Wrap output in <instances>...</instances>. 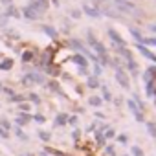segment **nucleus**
I'll list each match as a JSON object with an SVG mask.
<instances>
[{
    "mask_svg": "<svg viewBox=\"0 0 156 156\" xmlns=\"http://www.w3.org/2000/svg\"><path fill=\"white\" fill-rule=\"evenodd\" d=\"M88 42H90V46L96 50V53L99 55V59L103 61V64H108V55H107V50H105V46L94 37V33L92 31H88Z\"/></svg>",
    "mask_w": 156,
    "mask_h": 156,
    "instance_id": "nucleus-1",
    "label": "nucleus"
},
{
    "mask_svg": "<svg viewBox=\"0 0 156 156\" xmlns=\"http://www.w3.org/2000/svg\"><path fill=\"white\" fill-rule=\"evenodd\" d=\"M114 2H116V8L121 9V11H125V13H136V11H138L136 6L130 4L129 0H114Z\"/></svg>",
    "mask_w": 156,
    "mask_h": 156,
    "instance_id": "nucleus-2",
    "label": "nucleus"
},
{
    "mask_svg": "<svg viewBox=\"0 0 156 156\" xmlns=\"http://www.w3.org/2000/svg\"><path fill=\"white\" fill-rule=\"evenodd\" d=\"M116 79H118V83H119L123 88H129V87H130L129 77H127V73H125L123 68H116Z\"/></svg>",
    "mask_w": 156,
    "mask_h": 156,
    "instance_id": "nucleus-3",
    "label": "nucleus"
},
{
    "mask_svg": "<svg viewBox=\"0 0 156 156\" xmlns=\"http://www.w3.org/2000/svg\"><path fill=\"white\" fill-rule=\"evenodd\" d=\"M129 108H130V112L134 114V118H136L138 121H143V112H141V107L138 105V101L129 99Z\"/></svg>",
    "mask_w": 156,
    "mask_h": 156,
    "instance_id": "nucleus-4",
    "label": "nucleus"
},
{
    "mask_svg": "<svg viewBox=\"0 0 156 156\" xmlns=\"http://www.w3.org/2000/svg\"><path fill=\"white\" fill-rule=\"evenodd\" d=\"M44 79H42V75H39V73H28L26 77H24V79H22V83L24 85H30V83H42Z\"/></svg>",
    "mask_w": 156,
    "mask_h": 156,
    "instance_id": "nucleus-5",
    "label": "nucleus"
},
{
    "mask_svg": "<svg viewBox=\"0 0 156 156\" xmlns=\"http://www.w3.org/2000/svg\"><path fill=\"white\" fill-rule=\"evenodd\" d=\"M83 11H85L88 17H92V19H99V17H101V13H103V11H99L98 8H92V6H88V4H85V6H83Z\"/></svg>",
    "mask_w": 156,
    "mask_h": 156,
    "instance_id": "nucleus-6",
    "label": "nucleus"
},
{
    "mask_svg": "<svg viewBox=\"0 0 156 156\" xmlns=\"http://www.w3.org/2000/svg\"><path fill=\"white\" fill-rule=\"evenodd\" d=\"M22 15H24L28 20H37V19H39V13H37L31 6H26V8L22 9Z\"/></svg>",
    "mask_w": 156,
    "mask_h": 156,
    "instance_id": "nucleus-7",
    "label": "nucleus"
},
{
    "mask_svg": "<svg viewBox=\"0 0 156 156\" xmlns=\"http://www.w3.org/2000/svg\"><path fill=\"white\" fill-rule=\"evenodd\" d=\"M30 119H31V116H30L28 112H20V114L17 116V119H15V121H17V125H19V127H24L26 123H30Z\"/></svg>",
    "mask_w": 156,
    "mask_h": 156,
    "instance_id": "nucleus-8",
    "label": "nucleus"
},
{
    "mask_svg": "<svg viewBox=\"0 0 156 156\" xmlns=\"http://www.w3.org/2000/svg\"><path fill=\"white\" fill-rule=\"evenodd\" d=\"M136 48L140 50V53H141V55H145L147 59H151V61H154V62H156V53H152V51H149V50H147V48H143L141 44H138Z\"/></svg>",
    "mask_w": 156,
    "mask_h": 156,
    "instance_id": "nucleus-9",
    "label": "nucleus"
},
{
    "mask_svg": "<svg viewBox=\"0 0 156 156\" xmlns=\"http://www.w3.org/2000/svg\"><path fill=\"white\" fill-rule=\"evenodd\" d=\"M108 37H110L114 42H118L119 46H125V41H123V39H121V37H119V35H118L114 30H108Z\"/></svg>",
    "mask_w": 156,
    "mask_h": 156,
    "instance_id": "nucleus-10",
    "label": "nucleus"
},
{
    "mask_svg": "<svg viewBox=\"0 0 156 156\" xmlns=\"http://www.w3.org/2000/svg\"><path fill=\"white\" fill-rule=\"evenodd\" d=\"M64 123H68V116L66 114H59L55 118V125H64Z\"/></svg>",
    "mask_w": 156,
    "mask_h": 156,
    "instance_id": "nucleus-11",
    "label": "nucleus"
},
{
    "mask_svg": "<svg viewBox=\"0 0 156 156\" xmlns=\"http://www.w3.org/2000/svg\"><path fill=\"white\" fill-rule=\"evenodd\" d=\"M73 61H75L77 64H79L81 68H85V66L88 64V62H87V59H85V57H81V55H73Z\"/></svg>",
    "mask_w": 156,
    "mask_h": 156,
    "instance_id": "nucleus-12",
    "label": "nucleus"
},
{
    "mask_svg": "<svg viewBox=\"0 0 156 156\" xmlns=\"http://www.w3.org/2000/svg\"><path fill=\"white\" fill-rule=\"evenodd\" d=\"M11 66H13V61L11 59H4L2 64H0V70H9Z\"/></svg>",
    "mask_w": 156,
    "mask_h": 156,
    "instance_id": "nucleus-13",
    "label": "nucleus"
},
{
    "mask_svg": "<svg viewBox=\"0 0 156 156\" xmlns=\"http://www.w3.org/2000/svg\"><path fill=\"white\" fill-rule=\"evenodd\" d=\"M147 130L151 132V136H154V138H156V123H152V121H147Z\"/></svg>",
    "mask_w": 156,
    "mask_h": 156,
    "instance_id": "nucleus-14",
    "label": "nucleus"
},
{
    "mask_svg": "<svg viewBox=\"0 0 156 156\" xmlns=\"http://www.w3.org/2000/svg\"><path fill=\"white\" fill-rule=\"evenodd\" d=\"M39 138H41L42 141H50L51 134H50V132H44V130H39Z\"/></svg>",
    "mask_w": 156,
    "mask_h": 156,
    "instance_id": "nucleus-15",
    "label": "nucleus"
},
{
    "mask_svg": "<svg viewBox=\"0 0 156 156\" xmlns=\"http://www.w3.org/2000/svg\"><path fill=\"white\" fill-rule=\"evenodd\" d=\"M88 103H90L92 107H99L103 101H101V98H90V99H88Z\"/></svg>",
    "mask_w": 156,
    "mask_h": 156,
    "instance_id": "nucleus-16",
    "label": "nucleus"
},
{
    "mask_svg": "<svg viewBox=\"0 0 156 156\" xmlns=\"http://www.w3.org/2000/svg\"><path fill=\"white\" fill-rule=\"evenodd\" d=\"M42 30L46 31V35H50V37H55L57 33H55V30L53 28H50V26H42Z\"/></svg>",
    "mask_w": 156,
    "mask_h": 156,
    "instance_id": "nucleus-17",
    "label": "nucleus"
},
{
    "mask_svg": "<svg viewBox=\"0 0 156 156\" xmlns=\"http://www.w3.org/2000/svg\"><path fill=\"white\" fill-rule=\"evenodd\" d=\"M31 59H33V53H31V51H24V53H22V61H24V62H30Z\"/></svg>",
    "mask_w": 156,
    "mask_h": 156,
    "instance_id": "nucleus-18",
    "label": "nucleus"
},
{
    "mask_svg": "<svg viewBox=\"0 0 156 156\" xmlns=\"http://www.w3.org/2000/svg\"><path fill=\"white\" fill-rule=\"evenodd\" d=\"M15 134H17V136L20 138V140H28V136H26V134L22 132V129H20V127H17V129H15Z\"/></svg>",
    "mask_w": 156,
    "mask_h": 156,
    "instance_id": "nucleus-19",
    "label": "nucleus"
},
{
    "mask_svg": "<svg viewBox=\"0 0 156 156\" xmlns=\"http://www.w3.org/2000/svg\"><path fill=\"white\" fill-rule=\"evenodd\" d=\"M46 152H50V154H53V156H68V154H64V152H61V151H55V149H46Z\"/></svg>",
    "mask_w": 156,
    "mask_h": 156,
    "instance_id": "nucleus-20",
    "label": "nucleus"
},
{
    "mask_svg": "<svg viewBox=\"0 0 156 156\" xmlns=\"http://www.w3.org/2000/svg\"><path fill=\"white\" fill-rule=\"evenodd\" d=\"M20 101H24L22 96H19V94H13V96H11V103H20Z\"/></svg>",
    "mask_w": 156,
    "mask_h": 156,
    "instance_id": "nucleus-21",
    "label": "nucleus"
},
{
    "mask_svg": "<svg viewBox=\"0 0 156 156\" xmlns=\"http://www.w3.org/2000/svg\"><path fill=\"white\" fill-rule=\"evenodd\" d=\"M0 138H4V140H8V138H9V130H6L4 127H0Z\"/></svg>",
    "mask_w": 156,
    "mask_h": 156,
    "instance_id": "nucleus-22",
    "label": "nucleus"
},
{
    "mask_svg": "<svg viewBox=\"0 0 156 156\" xmlns=\"http://www.w3.org/2000/svg\"><path fill=\"white\" fill-rule=\"evenodd\" d=\"M141 42H145V44H149V46H156V37H151V39H143Z\"/></svg>",
    "mask_w": 156,
    "mask_h": 156,
    "instance_id": "nucleus-23",
    "label": "nucleus"
},
{
    "mask_svg": "<svg viewBox=\"0 0 156 156\" xmlns=\"http://www.w3.org/2000/svg\"><path fill=\"white\" fill-rule=\"evenodd\" d=\"M33 119H35L37 123H44V121H46V118H44L42 114H35V116H33Z\"/></svg>",
    "mask_w": 156,
    "mask_h": 156,
    "instance_id": "nucleus-24",
    "label": "nucleus"
},
{
    "mask_svg": "<svg viewBox=\"0 0 156 156\" xmlns=\"http://www.w3.org/2000/svg\"><path fill=\"white\" fill-rule=\"evenodd\" d=\"M88 87H90V88H96V87H98V79L90 77V79H88Z\"/></svg>",
    "mask_w": 156,
    "mask_h": 156,
    "instance_id": "nucleus-25",
    "label": "nucleus"
},
{
    "mask_svg": "<svg viewBox=\"0 0 156 156\" xmlns=\"http://www.w3.org/2000/svg\"><path fill=\"white\" fill-rule=\"evenodd\" d=\"M130 33H132V35H134V37H136V39H138V41H140V42H141V41H143V37H141V35H140V31H138V30H130Z\"/></svg>",
    "mask_w": 156,
    "mask_h": 156,
    "instance_id": "nucleus-26",
    "label": "nucleus"
},
{
    "mask_svg": "<svg viewBox=\"0 0 156 156\" xmlns=\"http://www.w3.org/2000/svg\"><path fill=\"white\" fill-rule=\"evenodd\" d=\"M30 99H31V101H33V103H37V105H39V103H41V98H39V96H37V94H30Z\"/></svg>",
    "mask_w": 156,
    "mask_h": 156,
    "instance_id": "nucleus-27",
    "label": "nucleus"
},
{
    "mask_svg": "<svg viewBox=\"0 0 156 156\" xmlns=\"http://www.w3.org/2000/svg\"><path fill=\"white\" fill-rule=\"evenodd\" d=\"M132 154H134V156H143V152H141L140 147H132Z\"/></svg>",
    "mask_w": 156,
    "mask_h": 156,
    "instance_id": "nucleus-28",
    "label": "nucleus"
},
{
    "mask_svg": "<svg viewBox=\"0 0 156 156\" xmlns=\"http://www.w3.org/2000/svg\"><path fill=\"white\" fill-rule=\"evenodd\" d=\"M0 127H4L6 130H9V129H11V125H9V121H6V119H2V121H0Z\"/></svg>",
    "mask_w": 156,
    "mask_h": 156,
    "instance_id": "nucleus-29",
    "label": "nucleus"
},
{
    "mask_svg": "<svg viewBox=\"0 0 156 156\" xmlns=\"http://www.w3.org/2000/svg\"><path fill=\"white\" fill-rule=\"evenodd\" d=\"M19 108H20L22 112H28V110H30V105H28V103H20V105H19Z\"/></svg>",
    "mask_w": 156,
    "mask_h": 156,
    "instance_id": "nucleus-30",
    "label": "nucleus"
},
{
    "mask_svg": "<svg viewBox=\"0 0 156 156\" xmlns=\"http://www.w3.org/2000/svg\"><path fill=\"white\" fill-rule=\"evenodd\" d=\"M4 92H6V94H8V96H9V98H11V96H13V94H15V92H13V90H11V88H4Z\"/></svg>",
    "mask_w": 156,
    "mask_h": 156,
    "instance_id": "nucleus-31",
    "label": "nucleus"
},
{
    "mask_svg": "<svg viewBox=\"0 0 156 156\" xmlns=\"http://www.w3.org/2000/svg\"><path fill=\"white\" fill-rule=\"evenodd\" d=\"M9 15H15V17H17L19 13H17V9H15V8H9Z\"/></svg>",
    "mask_w": 156,
    "mask_h": 156,
    "instance_id": "nucleus-32",
    "label": "nucleus"
},
{
    "mask_svg": "<svg viewBox=\"0 0 156 156\" xmlns=\"http://www.w3.org/2000/svg\"><path fill=\"white\" fill-rule=\"evenodd\" d=\"M103 92H105V99H110V92L107 88H103Z\"/></svg>",
    "mask_w": 156,
    "mask_h": 156,
    "instance_id": "nucleus-33",
    "label": "nucleus"
},
{
    "mask_svg": "<svg viewBox=\"0 0 156 156\" xmlns=\"http://www.w3.org/2000/svg\"><path fill=\"white\" fill-rule=\"evenodd\" d=\"M68 121H70V123H72V125H73V123H75V121H77V118H75V116H72V118H68Z\"/></svg>",
    "mask_w": 156,
    "mask_h": 156,
    "instance_id": "nucleus-34",
    "label": "nucleus"
},
{
    "mask_svg": "<svg viewBox=\"0 0 156 156\" xmlns=\"http://www.w3.org/2000/svg\"><path fill=\"white\" fill-rule=\"evenodd\" d=\"M20 156H33V154H20Z\"/></svg>",
    "mask_w": 156,
    "mask_h": 156,
    "instance_id": "nucleus-35",
    "label": "nucleus"
},
{
    "mask_svg": "<svg viewBox=\"0 0 156 156\" xmlns=\"http://www.w3.org/2000/svg\"><path fill=\"white\" fill-rule=\"evenodd\" d=\"M152 31H156V26H152Z\"/></svg>",
    "mask_w": 156,
    "mask_h": 156,
    "instance_id": "nucleus-36",
    "label": "nucleus"
},
{
    "mask_svg": "<svg viewBox=\"0 0 156 156\" xmlns=\"http://www.w3.org/2000/svg\"><path fill=\"white\" fill-rule=\"evenodd\" d=\"M42 156H46V154H42Z\"/></svg>",
    "mask_w": 156,
    "mask_h": 156,
    "instance_id": "nucleus-37",
    "label": "nucleus"
},
{
    "mask_svg": "<svg viewBox=\"0 0 156 156\" xmlns=\"http://www.w3.org/2000/svg\"><path fill=\"white\" fill-rule=\"evenodd\" d=\"M0 88H2V87H0Z\"/></svg>",
    "mask_w": 156,
    "mask_h": 156,
    "instance_id": "nucleus-38",
    "label": "nucleus"
}]
</instances>
